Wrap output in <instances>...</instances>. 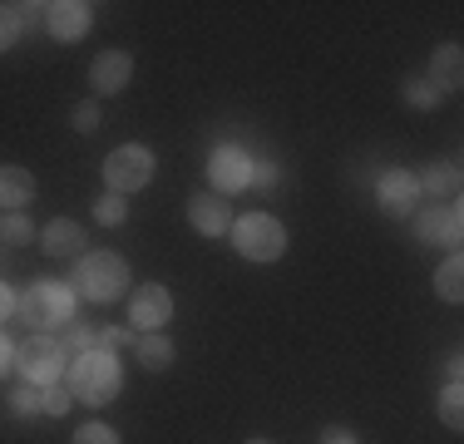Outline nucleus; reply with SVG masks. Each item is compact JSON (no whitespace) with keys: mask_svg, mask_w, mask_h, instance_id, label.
Returning <instances> with one entry per match:
<instances>
[{"mask_svg":"<svg viewBox=\"0 0 464 444\" xmlns=\"http://www.w3.org/2000/svg\"><path fill=\"white\" fill-rule=\"evenodd\" d=\"M64 385H70L74 400L84 405H109L119 391H124V371H119L114 351H80L70 365H64Z\"/></svg>","mask_w":464,"mask_h":444,"instance_id":"1","label":"nucleus"},{"mask_svg":"<svg viewBox=\"0 0 464 444\" xmlns=\"http://www.w3.org/2000/svg\"><path fill=\"white\" fill-rule=\"evenodd\" d=\"M74 286H80V296L109 306L129 292V262L119 252H84L80 266H74Z\"/></svg>","mask_w":464,"mask_h":444,"instance_id":"2","label":"nucleus"},{"mask_svg":"<svg viewBox=\"0 0 464 444\" xmlns=\"http://www.w3.org/2000/svg\"><path fill=\"white\" fill-rule=\"evenodd\" d=\"M15 311H20V321H25V326H35V331L64 326V321H70V311H74V286H64V282H35V286H25V296L15 302Z\"/></svg>","mask_w":464,"mask_h":444,"instance_id":"3","label":"nucleus"},{"mask_svg":"<svg viewBox=\"0 0 464 444\" xmlns=\"http://www.w3.org/2000/svg\"><path fill=\"white\" fill-rule=\"evenodd\" d=\"M15 365H20V375H25L30 385H54L64 375V365H70V351H64V341L35 331V336H25L15 346Z\"/></svg>","mask_w":464,"mask_h":444,"instance_id":"4","label":"nucleus"},{"mask_svg":"<svg viewBox=\"0 0 464 444\" xmlns=\"http://www.w3.org/2000/svg\"><path fill=\"white\" fill-rule=\"evenodd\" d=\"M232 247H237L247 262H277L286 252V227L267 213H247V217H237V227H232Z\"/></svg>","mask_w":464,"mask_h":444,"instance_id":"5","label":"nucleus"},{"mask_svg":"<svg viewBox=\"0 0 464 444\" xmlns=\"http://www.w3.org/2000/svg\"><path fill=\"white\" fill-rule=\"evenodd\" d=\"M104 178H109V193H134V188L153 183V153L143 143H119L114 153L104 159Z\"/></svg>","mask_w":464,"mask_h":444,"instance_id":"6","label":"nucleus"},{"mask_svg":"<svg viewBox=\"0 0 464 444\" xmlns=\"http://www.w3.org/2000/svg\"><path fill=\"white\" fill-rule=\"evenodd\" d=\"M169 321H173V296H169V286L149 282V286H139V292L129 296V326H134L139 336H153V331H163Z\"/></svg>","mask_w":464,"mask_h":444,"instance_id":"7","label":"nucleus"},{"mask_svg":"<svg viewBox=\"0 0 464 444\" xmlns=\"http://www.w3.org/2000/svg\"><path fill=\"white\" fill-rule=\"evenodd\" d=\"M415 237L420 242H440V247H459V237H464V217H459V208L450 203V208H420L415 213Z\"/></svg>","mask_w":464,"mask_h":444,"instance_id":"8","label":"nucleus"},{"mask_svg":"<svg viewBox=\"0 0 464 444\" xmlns=\"http://www.w3.org/2000/svg\"><path fill=\"white\" fill-rule=\"evenodd\" d=\"M208 178H213L218 198H223V193H237V188L252 183V159L237 149V143H223V149L213 153V163H208Z\"/></svg>","mask_w":464,"mask_h":444,"instance_id":"9","label":"nucleus"},{"mask_svg":"<svg viewBox=\"0 0 464 444\" xmlns=\"http://www.w3.org/2000/svg\"><path fill=\"white\" fill-rule=\"evenodd\" d=\"M129 80H134V60H129V50H99L94 64H90V84L94 94H119Z\"/></svg>","mask_w":464,"mask_h":444,"instance_id":"10","label":"nucleus"},{"mask_svg":"<svg viewBox=\"0 0 464 444\" xmlns=\"http://www.w3.org/2000/svg\"><path fill=\"white\" fill-rule=\"evenodd\" d=\"M90 5L84 0H50L45 5V30L54 40H80L84 30H90Z\"/></svg>","mask_w":464,"mask_h":444,"instance_id":"11","label":"nucleus"},{"mask_svg":"<svg viewBox=\"0 0 464 444\" xmlns=\"http://www.w3.org/2000/svg\"><path fill=\"white\" fill-rule=\"evenodd\" d=\"M381 208H385L391 217H411L415 208H420V183H415V173H405V169L385 173V178H381Z\"/></svg>","mask_w":464,"mask_h":444,"instance_id":"12","label":"nucleus"},{"mask_svg":"<svg viewBox=\"0 0 464 444\" xmlns=\"http://www.w3.org/2000/svg\"><path fill=\"white\" fill-rule=\"evenodd\" d=\"M188 222H193L203 237H223V232H232V213H227V203L218 193H198L193 203H188Z\"/></svg>","mask_w":464,"mask_h":444,"instance_id":"13","label":"nucleus"},{"mask_svg":"<svg viewBox=\"0 0 464 444\" xmlns=\"http://www.w3.org/2000/svg\"><path fill=\"white\" fill-rule=\"evenodd\" d=\"M30 198H35V178H30V169H20V163H0V208L20 213Z\"/></svg>","mask_w":464,"mask_h":444,"instance_id":"14","label":"nucleus"},{"mask_svg":"<svg viewBox=\"0 0 464 444\" xmlns=\"http://www.w3.org/2000/svg\"><path fill=\"white\" fill-rule=\"evenodd\" d=\"M40 247L50 252V257H74V252L84 247V227L70 217H54L45 232H40Z\"/></svg>","mask_w":464,"mask_h":444,"instance_id":"15","label":"nucleus"},{"mask_svg":"<svg viewBox=\"0 0 464 444\" xmlns=\"http://www.w3.org/2000/svg\"><path fill=\"white\" fill-rule=\"evenodd\" d=\"M464 80V60H459V44H440L435 60H430V84L440 89V94H450V89H459Z\"/></svg>","mask_w":464,"mask_h":444,"instance_id":"16","label":"nucleus"},{"mask_svg":"<svg viewBox=\"0 0 464 444\" xmlns=\"http://www.w3.org/2000/svg\"><path fill=\"white\" fill-rule=\"evenodd\" d=\"M415 183H420V193H430V198H455L459 193V169L455 163H435V169H425Z\"/></svg>","mask_w":464,"mask_h":444,"instance_id":"17","label":"nucleus"},{"mask_svg":"<svg viewBox=\"0 0 464 444\" xmlns=\"http://www.w3.org/2000/svg\"><path fill=\"white\" fill-rule=\"evenodd\" d=\"M134 351H139V361L149 365V371H169V365H173V341L163 336V331H153V336H139Z\"/></svg>","mask_w":464,"mask_h":444,"instance_id":"18","label":"nucleus"},{"mask_svg":"<svg viewBox=\"0 0 464 444\" xmlns=\"http://www.w3.org/2000/svg\"><path fill=\"white\" fill-rule=\"evenodd\" d=\"M435 292L445 296V302H459L464 296V262H459V252L450 262H440V272H435Z\"/></svg>","mask_w":464,"mask_h":444,"instance_id":"19","label":"nucleus"},{"mask_svg":"<svg viewBox=\"0 0 464 444\" xmlns=\"http://www.w3.org/2000/svg\"><path fill=\"white\" fill-rule=\"evenodd\" d=\"M440 420H445L450 430L464 425V391H459V381H450L445 391H440Z\"/></svg>","mask_w":464,"mask_h":444,"instance_id":"20","label":"nucleus"},{"mask_svg":"<svg viewBox=\"0 0 464 444\" xmlns=\"http://www.w3.org/2000/svg\"><path fill=\"white\" fill-rule=\"evenodd\" d=\"M0 242H10V247H25V242H35V222L25 213H10L0 222Z\"/></svg>","mask_w":464,"mask_h":444,"instance_id":"21","label":"nucleus"},{"mask_svg":"<svg viewBox=\"0 0 464 444\" xmlns=\"http://www.w3.org/2000/svg\"><path fill=\"white\" fill-rule=\"evenodd\" d=\"M70 405H74L70 385H60V381H54V385H40V410H45V415H54V420H60Z\"/></svg>","mask_w":464,"mask_h":444,"instance_id":"22","label":"nucleus"},{"mask_svg":"<svg viewBox=\"0 0 464 444\" xmlns=\"http://www.w3.org/2000/svg\"><path fill=\"white\" fill-rule=\"evenodd\" d=\"M94 217L104 222V227H114V222H124V217H129V203H124L119 193H104V198L94 203Z\"/></svg>","mask_w":464,"mask_h":444,"instance_id":"23","label":"nucleus"},{"mask_svg":"<svg viewBox=\"0 0 464 444\" xmlns=\"http://www.w3.org/2000/svg\"><path fill=\"white\" fill-rule=\"evenodd\" d=\"M94 341H99V351H119V346H134L139 331H129V326H104V331H94Z\"/></svg>","mask_w":464,"mask_h":444,"instance_id":"24","label":"nucleus"},{"mask_svg":"<svg viewBox=\"0 0 464 444\" xmlns=\"http://www.w3.org/2000/svg\"><path fill=\"white\" fill-rule=\"evenodd\" d=\"M405 99H411V109H435L440 104V89L430 80H411V84H405Z\"/></svg>","mask_w":464,"mask_h":444,"instance_id":"25","label":"nucleus"},{"mask_svg":"<svg viewBox=\"0 0 464 444\" xmlns=\"http://www.w3.org/2000/svg\"><path fill=\"white\" fill-rule=\"evenodd\" d=\"M10 410H15V415H35V410H40V385L20 381L15 395H10Z\"/></svg>","mask_w":464,"mask_h":444,"instance_id":"26","label":"nucleus"},{"mask_svg":"<svg viewBox=\"0 0 464 444\" xmlns=\"http://www.w3.org/2000/svg\"><path fill=\"white\" fill-rule=\"evenodd\" d=\"M74 444H119V435L104 425V420H90V425H80V435H74Z\"/></svg>","mask_w":464,"mask_h":444,"instance_id":"27","label":"nucleus"},{"mask_svg":"<svg viewBox=\"0 0 464 444\" xmlns=\"http://www.w3.org/2000/svg\"><path fill=\"white\" fill-rule=\"evenodd\" d=\"M74 129H80V133H94L99 129V104H94V99H84V104H74Z\"/></svg>","mask_w":464,"mask_h":444,"instance_id":"28","label":"nucleus"},{"mask_svg":"<svg viewBox=\"0 0 464 444\" xmlns=\"http://www.w3.org/2000/svg\"><path fill=\"white\" fill-rule=\"evenodd\" d=\"M277 163H252V183L247 188H262V193H272V188H277Z\"/></svg>","mask_w":464,"mask_h":444,"instance_id":"29","label":"nucleus"},{"mask_svg":"<svg viewBox=\"0 0 464 444\" xmlns=\"http://www.w3.org/2000/svg\"><path fill=\"white\" fill-rule=\"evenodd\" d=\"M20 40V25H15V10L0 5V50H10V44Z\"/></svg>","mask_w":464,"mask_h":444,"instance_id":"30","label":"nucleus"},{"mask_svg":"<svg viewBox=\"0 0 464 444\" xmlns=\"http://www.w3.org/2000/svg\"><path fill=\"white\" fill-rule=\"evenodd\" d=\"M10 10H15V25L30 30V25H40V10H45V5H10Z\"/></svg>","mask_w":464,"mask_h":444,"instance_id":"31","label":"nucleus"},{"mask_svg":"<svg viewBox=\"0 0 464 444\" xmlns=\"http://www.w3.org/2000/svg\"><path fill=\"white\" fill-rule=\"evenodd\" d=\"M322 444H356V435H351L346 425H326L322 430Z\"/></svg>","mask_w":464,"mask_h":444,"instance_id":"32","label":"nucleus"},{"mask_svg":"<svg viewBox=\"0 0 464 444\" xmlns=\"http://www.w3.org/2000/svg\"><path fill=\"white\" fill-rule=\"evenodd\" d=\"M10 311H15V296H10V286H5V282H0V321H5V316H10Z\"/></svg>","mask_w":464,"mask_h":444,"instance_id":"33","label":"nucleus"},{"mask_svg":"<svg viewBox=\"0 0 464 444\" xmlns=\"http://www.w3.org/2000/svg\"><path fill=\"white\" fill-rule=\"evenodd\" d=\"M10 361H15V346H10V341H5V336H0V375H5V371H10Z\"/></svg>","mask_w":464,"mask_h":444,"instance_id":"34","label":"nucleus"},{"mask_svg":"<svg viewBox=\"0 0 464 444\" xmlns=\"http://www.w3.org/2000/svg\"><path fill=\"white\" fill-rule=\"evenodd\" d=\"M247 444H272V439H247Z\"/></svg>","mask_w":464,"mask_h":444,"instance_id":"35","label":"nucleus"}]
</instances>
